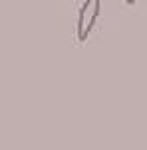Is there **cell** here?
Wrapping results in <instances>:
<instances>
[{
	"label": "cell",
	"instance_id": "1",
	"mask_svg": "<svg viewBox=\"0 0 147 150\" xmlns=\"http://www.w3.org/2000/svg\"><path fill=\"white\" fill-rule=\"evenodd\" d=\"M100 8H101L100 0H85L82 4L80 14H77V30H76L77 42H85L90 38L93 26H95V20L100 16Z\"/></svg>",
	"mask_w": 147,
	"mask_h": 150
}]
</instances>
